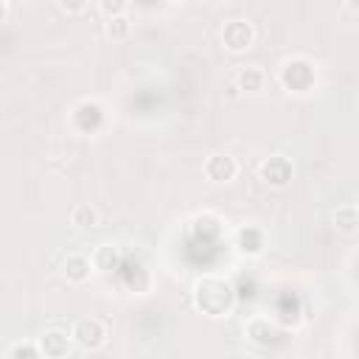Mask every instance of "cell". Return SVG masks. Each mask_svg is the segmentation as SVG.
<instances>
[{
	"label": "cell",
	"mask_w": 359,
	"mask_h": 359,
	"mask_svg": "<svg viewBox=\"0 0 359 359\" xmlns=\"http://www.w3.org/2000/svg\"><path fill=\"white\" fill-rule=\"evenodd\" d=\"M247 337H250L255 345L266 348V345H272V342H275L278 328H275V323H269L266 317H255V320H250V323H247Z\"/></svg>",
	"instance_id": "cell-12"
},
{
	"label": "cell",
	"mask_w": 359,
	"mask_h": 359,
	"mask_svg": "<svg viewBox=\"0 0 359 359\" xmlns=\"http://www.w3.org/2000/svg\"><path fill=\"white\" fill-rule=\"evenodd\" d=\"M194 306L205 317H227L236 306V289L219 275H202L194 283Z\"/></svg>",
	"instance_id": "cell-1"
},
{
	"label": "cell",
	"mask_w": 359,
	"mask_h": 359,
	"mask_svg": "<svg viewBox=\"0 0 359 359\" xmlns=\"http://www.w3.org/2000/svg\"><path fill=\"white\" fill-rule=\"evenodd\" d=\"M222 236V219L210 210H202L191 219V238L194 241H202V244H210Z\"/></svg>",
	"instance_id": "cell-9"
},
{
	"label": "cell",
	"mask_w": 359,
	"mask_h": 359,
	"mask_svg": "<svg viewBox=\"0 0 359 359\" xmlns=\"http://www.w3.org/2000/svg\"><path fill=\"white\" fill-rule=\"evenodd\" d=\"M62 272H65V278H67L70 283H84V280H90L93 261H90L87 255H81V252H73V255H67V258H65Z\"/></svg>",
	"instance_id": "cell-11"
},
{
	"label": "cell",
	"mask_w": 359,
	"mask_h": 359,
	"mask_svg": "<svg viewBox=\"0 0 359 359\" xmlns=\"http://www.w3.org/2000/svg\"><path fill=\"white\" fill-rule=\"evenodd\" d=\"M222 45H224V50H230V53H244V50H250L252 48V42H255V28L247 22V20H227L224 25H222Z\"/></svg>",
	"instance_id": "cell-4"
},
{
	"label": "cell",
	"mask_w": 359,
	"mask_h": 359,
	"mask_svg": "<svg viewBox=\"0 0 359 359\" xmlns=\"http://www.w3.org/2000/svg\"><path fill=\"white\" fill-rule=\"evenodd\" d=\"M90 261H93V269H98V272H112V269H118V264H121V252H118L115 244H98V247L93 250Z\"/></svg>",
	"instance_id": "cell-13"
},
{
	"label": "cell",
	"mask_w": 359,
	"mask_h": 359,
	"mask_svg": "<svg viewBox=\"0 0 359 359\" xmlns=\"http://www.w3.org/2000/svg\"><path fill=\"white\" fill-rule=\"evenodd\" d=\"M210 3H216V0H210Z\"/></svg>",
	"instance_id": "cell-23"
},
{
	"label": "cell",
	"mask_w": 359,
	"mask_h": 359,
	"mask_svg": "<svg viewBox=\"0 0 359 359\" xmlns=\"http://www.w3.org/2000/svg\"><path fill=\"white\" fill-rule=\"evenodd\" d=\"M202 168H205V177H208L210 182H216V185L233 182L236 174H238V163H236V157L227 154V151H213V154H208Z\"/></svg>",
	"instance_id": "cell-6"
},
{
	"label": "cell",
	"mask_w": 359,
	"mask_h": 359,
	"mask_svg": "<svg viewBox=\"0 0 359 359\" xmlns=\"http://www.w3.org/2000/svg\"><path fill=\"white\" fill-rule=\"evenodd\" d=\"M292 174H294V168H292V160L286 154H269L258 165V177L269 188H286Z\"/></svg>",
	"instance_id": "cell-5"
},
{
	"label": "cell",
	"mask_w": 359,
	"mask_h": 359,
	"mask_svg": "<svg viewBox=\"0 0 359 359\" xmlns=\"http://www.w3.org/2000/svg\"><path fill=\"white\" fill-rule=\"evenodd\" d=\"M342 3H345V8H348L351 14H353V11L359 8V0H342Z\"/></svg>",
	"instance_id": "cell-22"
},
{
	"label": "cell",
	"mask_w": 359,
	"mask_h": 359,
	"mask_svg": "<svg viewBox=\"0 0 359 359\" xmlns=\"http://www.w3.org/2000/svg\"><path fill=\"white\" fill-rule=\"evenodd\" d=\"M6 356H8V359H36V356H42V353H39V345L17 342V345H11V348L6 351Z\"/></svg>",
	"instance_id": "cell-18"
},
{
	"label": "cell",
	"mask_w": 359,
	"mask_h": 359,
	"mask_svg": "<svg viewBox=\"0 0 359 359\" xmlns=\"http://www.w3.org/2000/svg\"><path fill=\"white\" fill-rule=\"evenodd\" d=\"M70 121H73V129L76 132L90 135V132H95V129L104 126V107L98 101H81V104L73 107Z\"/></svg>",
	"instance_id": "cell-7"
},
{
	"label": "cell",
	"mask_w": 359,
	"mask_h": 359,
	"mask_svg": "<svg viewBox=\"0 0 359 359\" xmlns=\"http://www.w3.org/2000/svg\"><path fill=\"white\" fill-rule=\"evenodd\" d=\"M98 8L104 17H118V14H126L129 0H98Z\"/></svg>",
	"instance_id": "cell-19"
},
{
	"label": "cell",
	"mask_w": 359,
	"mask_h": 359,
	"mask_svg": "<svg viewBox=\"0 0 359 359\" xmlns=\"http://www.w3.org/2000/svg\"><path fill=\"white\" fill-rule=\"evenodd\" d=\"M59 6L65 14H81L87 8V0H59Z\"/></svg>",
	"instance_id": "cell-20"
},
{
	"label": "cell",
	"mask_w": 359,
	"mask_h": 359,
	"mask_svg": "<svg viewBox=\"0 0 359 359\" xmlns=\"http://www.w3.org/2000/svg\"><path fill=\"white\" fill-rule=\"evenodd\" d=\"M132 31V22L126 14H118V17H107V36L112 39H126Z\"/></svg>",
	"instance_id": "cell-17"
},
{
	"label": "cell",
	"mask_w": 359,
	"mask_h": 359,
	"mask_svg": "<svg viewBox=\"0 0 359 359\" xmlns=\"http://www.w3.org/2000/svg\"><path fill=\"white\" fill-rule=\"evenodd\" d=\"M73 342L81 348V351H98L104 342H107V325L98 320V317H81L76 320L73 331H70Z\"/></svg>",
	"instance_id": "cell-3"
},
{
	"label": "cell",
	"mask_w": 359,
	"mask_h": 359,
	"mask_svg": "<svg viewBox=\"0 0 359 359\" xmlns=\"http://www.w3.org/2000/svg\"><path fill=\"white\" fill-rule=\"evenodd\" d=\"M98 210L93 208V205H76L73 210H70V224L73 227H79V230H93L95 224H98Z\"/></svg>",
	"instance_id": "cell-16"
},
{
	"label": "cell",
	"mask_w": 359,
	"mask_h": 359,
	"mask_svg": "<svg viewBox=\"0 0 359 359\" xmlns=\"http://www.w3.org/2000/svg\"><path fill=\"white\" fill-rule=\"evenodd\" d=\"M236 247H238L241 255H261L264 247H266L264 230L255 227V224H244V227H238V233H236Z\"/></svg>",
	"instance_id": "cell-10"
},
{
	"label": "cell",
	"mask_w": 359,
	"mask_h": 359,
	"mask_svg": "<svg viewBox=\"0 0 359 359\" xmlns=\"http://www.w3.org/2000/svg\"><path fill=\"white\" fill-rule=\"evenodd\" d=\"M36 345H39V353L42 356H48V359H65L73 351V337L67 331H62V328H48V331H42V337H39Z\"/></svg>",
	"instance_id": "cell-8"
},
{
	"label": "cell",
	"mask_w": 359,
	"mask_h": 359,
	"mask_svg": "<svg viewBox=\"0 0 359 359\" xmlns=\"http://www.w3.org/2000/svg\"><path fill=\"white\" fill-rule=\"evenodd\" d=\"M334 224H337L339 233L353 236L359 230V210H356V205H339L334 210Z\"/></svg>",
	"instance_id": "cell-15"
},
{
	"label": "cell",
	"mask_w": 359,
	"mask_h": 359,
	"mask_svg": "<svg viewBox=\"0 0 359 359\" xmlns=\"http://www.w3.org/2000/svg\"><path fill=\"white\" fill-rule=\"evenodd\" d=\"M264 70L258 67V65H244V67H238V73H236V87L241 90V93H255V90H261L264 87Z\"/></svg>",
	"instance_id": "cell-14"
},
{
	"label": "cell",
	"mask_w": 359,
	"mask_h": 359,
	"mask_svg": "<svg viewBox=\"0 0 359 359\" xmlns=\"http://www.w3.org/2000/svg\"><path fill=\"white\" fill-rule=\"evenodd\" d=\"M8 20V0H0V25Z\"/></svg>",
	"instance_id": "cell-21"
},
{
	"label": "cell",
	"mask_w": 359,
	"mask_h": 359,
	"mask_svg": "<svg viewBox=\"0 0 359 359\" xmlns=\"http://www.w3.org/2000/svg\"><path fill=\"white\" fill-rule=\"evenodd\" d=\"M278 81H280V87L289 90V93H297V95L311 93L314 84H317V67H314V62L306 59V56H292V59H286V62L280 65Z\"/></svg>",
	"instance_id": "cell-2"
}]
</instances>
